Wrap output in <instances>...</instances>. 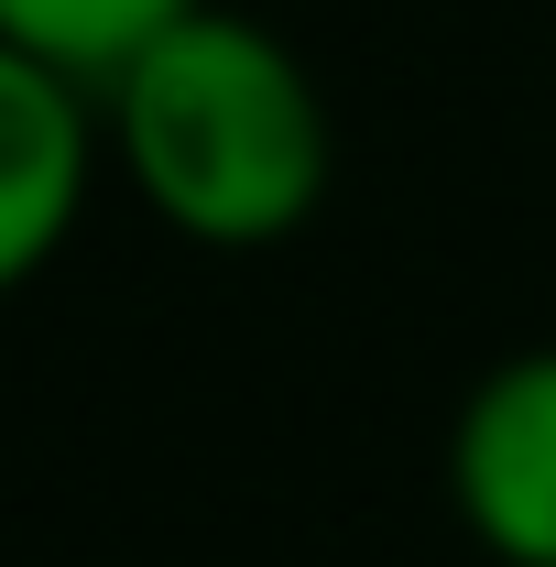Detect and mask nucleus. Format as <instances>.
Listing matches in <instances>:
<instances>
[{
    "label": "nucleus",
    "mask_w": 556,
    "mask_h": 567,
    "mask_svg": "<svg viewBox=\"0 0 556 567\" xmlns=\"http://www.w3.org/2000/svg\"><path fill=\"white\" fill-rule=\"evenodd\" d=\"M110 164L197 251H274L328 197V87L274 22L197 0L99 76Z\"/></svg>",
    "instance_id": "nucleus-1"
},
{
    "label": "nucleus",
    "mask_w": 556,
    "mask_h": 567,
    "mask_svg": "<svg viewBox=\"0 0 556 567\" xmlns=\"http://www.w3.org/2000/svg\"><path fill=\"white\" fill-rule=\"evenodd\" d=\"M99 153H110L99 87L0 33V295H22L76 240Z\"/></svg>",
    "instance_id": "nucleus-2"
},
{
    "label": "nucleus",
    "mask_w": 556,
    "mask_h": 567,
    "mask_svg": "<svg viewBox=\"0 0 556 567\" xmlns=\"http://www.w3.org/2000/svg\"><path fill=\"white\" fill-rule=\"evenodd\" d=\"M447 502L502 567H556V350H513L459 393Z\"/></svg>",
    "instance_id": "nucleus-3"
},
{
    "label": "nucleus",
    "mask_w": 556,
    "mask_h": 567,
    "mask_svg": "<svg viewBox=\"0 0 556 567\" xmlns=\"http://www.w3.org/2000/svg\"><path fill=\"white\" fill-rule=\"evenodd\" d=\"M186 11H197V0H0V33L99 87L121 55H142V44H153L164 22H186Z\"/></svg>",
    "instance_id": "nucleus-4"
}]
</instances>
